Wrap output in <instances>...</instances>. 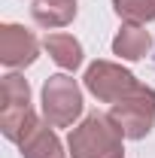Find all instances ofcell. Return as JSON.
Segmentation results:
<instances>
[{
  "label": "cell",
  "instance_id": "cell-1",
  "mask_svg": "<svg viewBox=\"0 0 155 158\" xmlns=\"http://www.w3.org/2000/svg\"><path fill=\"white\" fill-rule=\"evenodd\" d=\"M70 158H125V134L110 113H91L70 128L67 137Z\"/></svg>",
  "mask_w": 155,
  "mask_h": 158
},
{
  "label": "cell",
  "instance_id": "cell-2",
  "mask_svg": "<svg viewBox=\"0 0 155 158\" xmlns=\"http://www.w3.org/2000/svg\"><path fill=\"white\" fill-rule=\"evenodd\" d=\"M82 116V88L67 73H55L43 82V118L52 128H73Z\"/></svg>",
  "mask_w": 155,
  "mask_h": 158
},
{
  "label": "cell",
  "instance_id": "cell-3",
  "mask_svg": "<svg viewBox=\"0 0 155 158\" xmlns=\"http://www.w3.org/2000/svg\"><path fill=\"white\" fill-rule=\"evenodd\" d=\"M110 118L122 128L125 140H143L149 137L155 125V88L152 85H137L128 98L110 106Z\"/></svg>",
  "mask_w": 155,
  "mask_h": 158
},
{
  "label": "cell",
  "instance_id": "cell-4",
  "mask_svg": "<svg viewBox=\"0 0 155 158\" xmlns=\"http://www.w3.org/2000/svg\"><path fill=\"white\" fill-rule=\"evenodd\" d=\"M82 82L100 103H119L122 98H128L140 85V79L128 67L116 64V61H94V64H88Z\"/></svg>",
  "mask_w": 155,
  "mask_h": 158
},
{
  "label": "cell",
  "instance_id": "cell-5",
  "mask_svg": "<svg viewBox=\"0 0 155 158\" xmlns=\"http://www.w3.org/2000/svg\"><path fill=\"white\" fill-rule=\"evenodd\" d=\"M40 58V40L24 24H0V64L9 70L31 67Z\"/></svg>",
  "mask_w": 155,
  "mask_h": 158
},
{
  "label": "cell",
  "instance_id": "cell-6",
  "mask_svg": "<svg viewBox=\"0 0 155 158\" xmlns=\"http://www.w3.org/2000/svg\"><path fill=\"white\" fill-rule=\"evenodd\" d=\"M19 152H21V158H67L64 143L58 140V134L52 131V125L46 118H40L24 134V140L19 143Z\"/></svg>",
  "mask_w": 155,
  "mask_h": 158
},
{
  "label": "cell",
  "instance_id": "cell-7",
  "mask_svg": "<svg viewBox=\"0 0 155 158\" xmlns=\"http://www.w3.org/2000/svg\"><path fill=\"white\" fill-rule=\"evenodd\" d=\"M152 52V34L146 24H122L119 34L113 37V55L122 61H140Z\"/></svg>",
  "mask_w": 155,
  "mask_h": 158
},
{
  "label": "cell",
  "instance_id": "cell-8",
  "mask_svg": "<svg viewBox=\"0 0 155 158\" xmlns=\"http://www.w3.org/2000/svg\"><path fill=\"white\" fill-rule=\"evenodd\" d=\"M79 3L76 0H34L31 3V19L37 21L43 31H58L67 27L76 19Z\"/></svg>",
  "mask_w": 155,
  "mask_h": 158
},
{
  "label": "cell",
  "instance_id": "cell-9",
  "mask_svg": "<svg viewBox=\"0 0 155 158\" xmlns=\"http://www.w3.org/2000/svg\"><path fill=\"white\" fill-rule=\"evenodd\" d=\"M43 49L49 52V58L58 64L61 70L73 73L82 67V43L73 34H46L43 40Z\"/></svg>",
  "mask_w": 155,
  "mask_h": 158
},
{
  "label": "cell",
  "instance_id": "cell-10",
  "mask_svg": "<svg viewBox=\"0 0 155 158\" xmlns=\"http://www.w3.org/2000/svg\"><path fill=\"white\" fill-rule=\"evenodd\" d=\"M40 122V116L31 110V106H15V110H0V131H3V137L12 140L15 146H19L24 134L34 128Z\"/></svg>",
  "mask_w": 155,
  "mask_h": 158
},
{
  "label": "cell",
  "instance_id": "cell-11",
  "mask_svg": "<svg viewBox=\"0 0 155 158\" xmlns=\"http://www.w3.org/2000/svg\"><path fill=\"white\" fill-rule=\"evenodd\" d=\"M113 12L122 24H149L155 21V3L152 0H113Z\"/></svg>",
  "mask_w": 155,
  "mask_h": 158
},
{
  "label": "cell",
  "instance_id": "cell-12",
  "mask_svg": "<svg viewBox=\"0 0 155 158\" xmlns=\"http://www.w3.org/2000/svg\"><path fill=\"white\" fill-rule=\"evenodd\" d=\"M15 106H31V85L21 73H6L3 76V110Z\"/></svg>",
  "mask_w": 155,
  "mask_h": 158
},
{
  "label": "cell",
  "instance_id": "cell-13",
  "mask_svg": "<svg viewBox=\"0 0 155 158\" xmlns=\"http://www.w3.org/2000/svg\"><path fill=\"white\" fill-rule=\"evenodd\" d=\"M152 3H155V0H152Z\"/></svg>",
  "mask_w": 155,
  "mask_h": 158
}]
</instances>
